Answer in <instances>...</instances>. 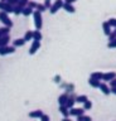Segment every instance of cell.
Here are the masks:
<instances>
[{"label": "cell", "instance_id": "obj_35", "mask_svg": "<svg viewBox=\"0 0 116 121\" xmlns=\"http://www.w3.org/2000/svg\"><path fill=\"white\" fill-rule=\"evenodd\" d=\"M44 6H46V9H51V6H52V4L49 0H44V4H43Z\"/></svg>", "mask_w": 116, "mask_h": 121}, {"label": "cell", "instance_id": "obj_9", "mask_svg": "<svg viewBox=\"0 0 116 121\" xmlns=\"http://www.w3.org/2000/svg\"><path fill=\"white\" fill-rule=\"evenodd\" d=\"M44 115L42 110H35V111H32L29 112V117H32V119H40Z\"/></svg>", "mask_w": 116, "mask_h": 121}, {"label": "cell", "instance_id": "obj_40", "mask_svg": "<svg viewBox=\"0 0 116 121\" xmlns=\"http://www.w3.org/2000/svg\"><path fill=\"white\" fill-rule=\"evenodd\" d=\"M62 121H71V119H69V117H63Z\"/></svg>", "mask_w": 116, "mask_h": 121}, {"label": "cell", "instance_id": "obj_13", "mask_svg": "<svg viewBox=\"0 0 116 121\" xmlns=\"http://www.w3.org/2000/svg\"><path fill=\"white\" fill-rule=\"evenodd\" d=\"M9 40H10L9 35L1 37V38H0V47H6V45H9Z\"/></svg>", "mask_w": 116, "mask_h": 121}, {"label": "cell", "instance_id": "obj_1", "mask_svg": "<svg viewBox=\"0 0 116 121\" xmlns=\"http://www.w3.org/2000/svg\"><path fill=\"white\" fill-rule=\"evenodd\" d=\"M33 17H34V25L37 30H40L43 26V18H42V13L34 10L33 11Z\"/></svg>", "mask_w": 116, "mask_h": 121}, {"label": "cell", "instance_id": "obj_16", "mask_svg": "<svg viewBox=\"0 0 116 121\" xmlns=\"http://www.w3.org/2000/svg\"><path fill=\"white\" fill-rule=\"evenodd\" d=\"M24 44H25V40L23 38H18V39L13 42V47H23Z\"/></svg>", "mask_w": 116, "mask_h": 121}, {"label": "cell", "instance_id": "obj_33", "mask_svg": "<svg viewBox=\"0 0 116 121\" xmlns=\"http://www.w3.org/2000/svg\"><path fill=\"white\" fill-rule=\"evenodd\" d=\"M107 47H108V48H116V39L108 42V43H107Z\"/></svg>", "mask_w": 116, "mask_h": 121}, {"label": "cell", "instance_id": "obj_11", "mask_svg": "<svg viewBox=\"0 0 116 121\" xmlns=\"http://www.w3.org/2000/svg\"><path fill=\"white\" fill-rule=\"evenodd\" d=\"M67 100H68V95H67V93L61 95V96L58 97V104H59V106H64L66 102H67Z\"/></svg>", "mask_w": 116, "mask_h": 121}, {"label": "cell", "instance_id": "obj_31", "mask_svg": "<svg viewBox=\"0 0 116 121\" xmlns=\"http://www.w3.org/2000/svg\"><path fill=\"white\" fill-rule=\"evenodd\" d=\"M27 6L34 10V9H35V6H37V3H35V1H33V0H29V1H28V5H27Z\"/></svg>", "mask_w": 116, "mask_h": 121}, {"label": "cell", "instance_id": "obj_23", "mask_svg": "<svg viewBox=\"0 0 116 121\" xmlns=\"http://www.w3.org/2000/svg\"><path fill=\"white\" fill-rule=\"evenodd\" d=\"M33 9H30V8H28V6H25V8H23V11H21V14L24 15V17H29V15H32L33 14Z\"/></svg>", "mask_w": 116, "mask_h": 121}, {"label": "cell", "instance_id": "obj_2", "mask_svg": "<svg viewBox=\"0 0 116 121\" xmlns=\"http://www.w3.org/2000/svg\"><path fill=\"white\" fill-rule=\"evenodd\" d=\"M0 22L4 24V26H8V28H12L13 26V22L10 20L9 15L4 13V11H0Z\"/></svg>", "mask_w": 116, "mask_h": 121}, {"label": "cell", "instance_id": "obj_38", "mask_svg": "<svg viewBox=\"0 0 116 121\" xmlns=\"http://www.w3.org/2000/svg\"><path fill=\"white\" fill-rule=\"evenodd\" d=\"M66 4H73L74 1H77V0H63Z\"/></svg>", "mask_w": 116, "mask_h": 121}, {"label": "cell", "instance_id": "obj_36", "mask_svg": "<svg viewBox=\"0 0 116 121\" xmlns=\"http://www.w3.org/2000/svg\"><path fill=\"white\" fill-rule=\"evenodd\" d=\"M112 87H116V77L110 81V88H112Z\"/></svg>", "mask_w": 116, "mask_h": 121}, {"label": "cell", "instance_id": "obj_17", "mask_svg": "<svg viewBox=\"0 0 116 121\" xmlns=\"http://www.w3.org/2000/svg\"><path fill=\"white\" fill-rule=\"evenodd\" d=\"M59 112L63 115V117H69V110L66 106H59Z\"/></svg>", "mask_w": 116, "mask_h": 121}, {"label": "cell", "instance_id": "obj_37", "mask_svg": "<svg viewBox=\"0 0 116 121\" xmlns=\"http://www.w3.org/2000/svg\"><path fill=\"white\" fill-rule=\"evenodd\" d=\"M40 121H49V116L44 113V115H43L42 117H40Z\"/></svg>", "mask_w": 116, "mask_h": 121}, {"label": "cell", "instance_id": "obj_25", "mask_svg": "<svg viewBox=\"0 0 116 121\" xmlns=\"http://www.w3.org/2000/svg\"><path fill=\"white\" fill-rule=\"evenodd\" d=\"M21 11H23V8H20L19 5H14L13 6V13L15 15H20Z\"/></svg>", "mask_w": 116, "mask_h": 121}, {"label": "cell", "instance_id": "obj_15", "mask_svg": "<svg viewBox=\"0 0 116 121\" xmlns=\"http://www.w3.org/2000/svg\"><path fill=\"white\" fill-rule=\"evenodd\" d=\"M63 9H64L66 11H68V13H71V14H72V13H74V11H76V9H74V6L72 5V4H63Z\"/></svg>", "mask_w": 116, "mask_h": 121}, {"label": "cell", "instance_id": "obj_30", "mask_svg": "<svg viewBox=\"0 0 116 121\" xmlns=\"http://www.w3.org/2000/svg\"><path fill=\"white\" fill-rule=\"evenodd\" d=\"M28 1H29V0H19V3H18L17 5H19L20 8H25L28 5Z\"/></svg>", "mask_w": 116, "mask_h": 121}, {"label": "cell", "instance_id": "obj_20", "mask_svg": "<svg viewBox=\"0 0 116 121\" xmlns=\"http://www.w3.org/2000/svg\"><path fill=\"white\" fill-rule=\"evenodd\" d=\"M87 100H88V97L86 96V95H81V96H77L76 98H74V101L78 102V104H85Z\"/></svg>", "mask_w": 116, "mask_h": 121}, {"label": "cell", "instance_id": "obj_10", "mask_svg": "<svg viewBox=\"0 0 116 121\" xmlns=\"http://www.w3.org/2000/svg\"><path fill=\"white\" fill-rule=\"evenodd\" d=\"M99 88H100L101 91H102V93H103V95H106V96L111 93V92H110V87H108V86L106 85V83H102V82H101Z\"/></svg>", "mask_w": 116, "mask_h": 121}, {"label": "cell", "instance_id": "obj_3", "mask_svg": "<svg viewBox=\"0 0 116 121\" xmlns=\"http://www.w3.org/2000/svg\"><path fill=\"white\" fill-rule=\"evenodd\" d=\"M63 4H64V1H63V0H56L54 4H52L51 9H49L51 14H56V13H57V11L63 6Z\"/></svg>", "mask_w": 116, "mask_h": 121}, {"label": "cell", "instance_id": "obj_14", "mask_svg": "<svg viewBox=\"0 0 116 121\" xmlns=\"http://www.w3.org/2000/svg\"><path fill=\"white\" fill-rule=\"evenodd\" d=\"M74 98H76V97H73V96H68V100H67V102H66V107L67 108H72L73 107V106H74V102H76V101H74Z\"/></svg>", "mask_w": 116, "mask_h": 121}, {"label": "cell", "instance_id": "obj_4", "mask_svg": "<svg viewBox=\"0 0 116 121\" xmlns=\"http://www.w3.org/2000/svg\"><path fill=\"white\" fill-rule=\"evenodd\" d=\"M14 52H15V47H10V45H6V47H0V56L13 54Z\"/></svg>", "mask_w": 116, "mask_h": 121}, {"label": "cell", "instance_id": "obj_22", "mask_svg": "<svg viewBox=\"0 0 116 121\" xmlns=\"http://www.w3.org/2000/svg\"><path fill=\"white\" fill-rule=\"evenodd\" d=\"M23 39L25 40V43L27 42H29V40H32L33 39V30H27L25 32V34H24V38Z\"/></svg>", "mask_w": 116, "mask_h": 121}, {"label": "cell", "instance_id": "obj_21", "mask_svg": "<svg viewBox=\"0 0 116 121\" xmlns=\"http://www.w3.org/2000/svg\"><path fill=\"white\" fill-rule=\"evenodd\" d=\"M100 81H96V79H93V78H90L88 79V85L91 86V87H93V88H99L100 87Z\"/></svg>", "mask_w": 116, "mask_h": 121}, {"label": "cell", "instance_id": "obj_5", "mask_svg": "<svg viewBox=\"0 0 116 121\" xmlns=\"http://www.w3.org/2000/svg\"><path fill=\"white\" fill-rule=\"evenodd\" d=\"M0 11H4V13L6 14H10V13H13V6L10 5V4L8 3H1L0 1Z\"/></svg>", "mask_w": 116, "mask_h": 121}, {"label": "cell", "instance_id": "obj_39", "mask_svg": "<svg viewBox=\"0 0 116 121\" xmlns=\"http://www.w3.org/2000/svg\"><path fill=\"white\" fill-rule=\"evenodd\" d=\"M110 92L114 93V95H116V87H112V88H110Z\"/></svg>", "mask_w": 116, "mask_h": 121}, {"label": "cell", "instance_id": "obj_43", "mask_svg": "<svg viewBox=\"0 0 116 121\" xmlns=\"http://www.w3.org/2000/svg\"><path fill=\"white\" fill-rule=\"evenodd\" d=\"M49 1H51V0H49Z\"/></svg>", "mask_w": 116, "mask_h": 121}, {"label": "cell", "instance_id": "obj_12", "mask_svg": "<svg viewBox=\"0 0 116 121\" xmlns=\"http://www.w3.org/2000/svg\"><path fill=\"white\" fill-rule=\"evenodd\" d=\"M102 29H103V34L105 35H110V33H111V26L108 25V23L107 22H103L102 23Z\"/></svg>", "mask_w": 116, "mask_h": 121}, {"label": "cell", "instance_id": "obj_6", "mask_svg": "<svg viewBox=\"0 0 116 121\" xmlns=\"http://www.w3.org/2000/svg\"><path fill=\"white\" fill-rule=\"evenodd\" d=\"M39 48H40V42H38V40H33L30 48H29V54H30V56L35 54V52L38 51Z\"/></svg>", "mask_w": 116, "mask_h": 121}, {"label": "cell", "instance_id": "obj_27", "mask_svg": "<svg viewBox=\"0 0 116 121\" xmlns=\"http://www.w3.org/2000/svg\"><path fill=\"white\" fill-rule=\"evenodd\" d=\"M35 10H37V11H39V13H43V11H46L47 9H46V6H44L43 4H38V3H37Z\"/></svg>", "mask_w": 116, "mask_h": 121}, {"label": "cell", "instance_id": "obj_24", "mask_svg": "<svg viewBox=\"0 0 116 121\" xmlns=\"http://www.w3.org/2000/svg\"><path fill=\"white\" fill-rule=\"evenodd\" d=\"M9 33H10V28H8V26H3V28H0V34H1V37L9 35Z\"/></svg>", "mask_w": 116, "mask_h": 121}, {"label": "cell", "instance_id": "obj_42", "mask_svg": "<svg viewBox=\"0 0 116 121\" xmlns=\"http://www.w3.org/2000/svg\"><path fill=\"white\" fill-rule=\"evenodd\" d=\"M0 38H1V34H0Z\"/></svg>", "mask_w": 116, "mask_h": 121}, {"label": "cell", "instance_id": "obj_26", "mask_svg": "<svg viewBox=\"0 0 116 121\" xmlns=\"http://www.w3.org/2000/svg\"><path fill=\"white\" fill-rule=\"evenodd\" d=\"M82 108H83L85 111H87V110H91V108H92V102L90 101V100H87V101H86L85 104H83V107H82Z\"/></svg>", "mask_w": 116, "mask_h": 121}, {"label": "cell", "instance_id": "obj_28", "mask_svg": "<svg viewBox=\"0 0 116 121\" xmlns=\"http://www.w3.org/2000/svg\"><path fill=\"white\" fill-rule=\"evenodd\" d=\"M77 121H92V119H91V116L82 115V116H78L77 117Z\"/></svg>", "mask_w": 116, "mask_h": 121}, {"label": "cell", "instance_id": "obj_8", "mask_svg": "<svg viewBox=\"0 0 116 121\" xmlns=\"http://www.w3.org/2000/svg\"><path fill=\"white\" fill-rule=\"evenodd\" d=\"M115 77H116V73H115V72H106V73L102 74V81L110 82L111 79H114Z\"/></svg>", "mask_w": 116, "mask_h": 121}, {"label": "cell", "instance_id": "obj_32", "mask_svg": "<svg viewBox=\"0 0 116 121\" xmlns=\"http://www.w3.org/2000/svg\"><path fill=\"white\" fill-rule=\"evenodd\" d=\"M107 23H108V25H110V26H114V28H116V19H115V18L108 19Z\"/></svg>", "mask_w": 116, "mask_h": 121}, {"label": "cell", "instance_id": "obj_19", "mask_svg": "<svg viewBox=\"0 0 116 121\" xmlns=\"http://www.w3.org/2000/svg\"><path fill=\"white\" fill-rule=\"evenodd\" d=\"M102 74H103L102 72H93L90 78H93V79H96V81H102Z\"/></svg>", "mask_w": 116, "mask_h": 121}, {"label": "cell", "instance_id": "obj_7", "mask_svg": "<svg viewBox=\"0 0 116 121\" xmlns=\"http://www.w3.org/2000/svg\"><path fill=\"white\" fill-rule=\"evenodd\" d=\"M83 113H85V110H83V108H74V107L69 108V115H71V116L78 117V116H82Z\"/></svg>", "mask_w": 116, "mask_h": 121}, {"label": "cell", "instance_id": "obj_18", "mask_svg": "<svg viewBox=\"0 0 116 121\" xmlns=\"http://www.w3.org/2000/svg\"><path fill=\"white\" fill-rule=\"evenodd\" d=\"M33 40H38V42L42 40V33H40V30H33Z\"/></svg>", "mask_w": 116, "mask_h": 121}, {"label": "cell", "instance_id": "obj_29", "mask_svg": "<svg viewBox=\"0 0 116 121\" xmlns=\"http://www.w3.org/2000/svg\"><path fill=\"white\" fill-rule=\"evenodd\" d=\"M114 39H116V28H115V30H111L110 35H108V42H111Z\"/></svg>", "mask_w": 116, "mask_h": 121}, {"label": "cell", "instance_id": "obj_34", "mask_svg": "<svg viewBox=\"0 0 116 121\" xmlns=\"http://www.w3.org/2000/svg\"><path fill=\"white\" fill-rule=\"evenodd\" d=\"M6 3L10 4L12 6H14V5H17V4L19 3V0H6Z\"/></svg>", "mask_w": 116, "mask_h": 121}, {"label": "cell", "instance_id": "obj_41", "mask_svg": "<svg viewBox=\"0 0 116 121\" xmlns=\"http://www.w3.org/2000/svg\"><path fill=\"white\" fill-rule=\"evenodd\" d=\"M0 1H1V3H5V1H6V0H0Z\"/></svg>", "mask_w": 116, "mask_h": 121}]
</instances>
